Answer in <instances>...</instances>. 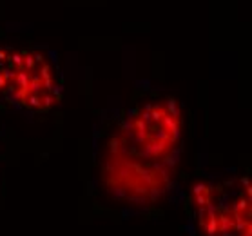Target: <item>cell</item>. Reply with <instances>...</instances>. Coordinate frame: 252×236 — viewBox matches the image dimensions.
<instances>
[{
	"label": "cell",
	"instance_id": "cell-2",
	"mask_svg": "<svg viewBox=\"0 0 252 236\" xmlns=\"http://www.w3.org/2000/svg\"><path fill=\"white\" fill-rule=\"evenodd\" d=\"M63 73L57 53L33 44H0V105L26 116L62 104Z\"/></svg>",
	"mask_w": 252,
	"mask_h": 236
},
{
	"label": "cell",
	"instance_id": "cell-3",
	"mask_svg": "<svg viewBox=\"0 0 252 236\" xmlns=\"http://www.w3.org/2000/svg\"><path fill=\"white\" fill-rule=\"evenodd\" d=\"M249 174H211L190 187L185 200L189 236H252Z\"/></svg>",
	"mask_w": 252,
	"mask_h": 236
},
{
	"label": "cell",
	"instance_id": "cell-1",
	"mask_svg": "<svg viewBox=\"0 0 252 236\" xmlns=\"http://www.w3.org/2000/svg\"><path fill=\"white\" fill-rule=\"evenodd\" d=\"M94 145L98 191L118 207L143 211L176 185L184 153V113L171 95L145 91L116 111Z\"/></svg>",
	"mask_w": 252,
	"mask_h": 236
}]
</instances>
